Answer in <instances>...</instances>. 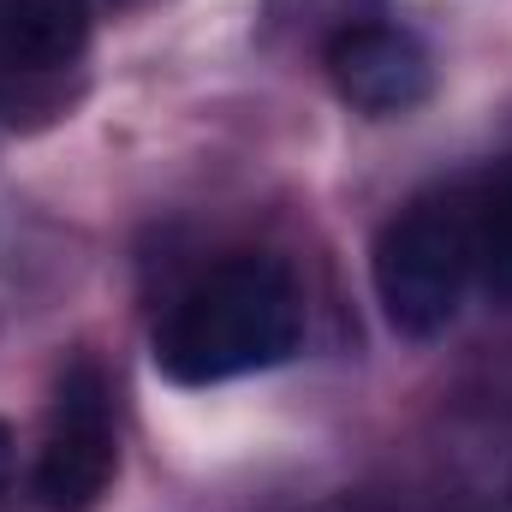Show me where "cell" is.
<instances>
[{
    "label": "cell",
    "instance_id": "obj_1",
    "mask_svg": "<svg viewBox=\"0 0 512 512\" xmlns=\"http://www.w3.org/2000/svg\"><path fill=\"white\" fill-rule=\"evenodd\" d=\"M304 346V292L274 256H227L191 280L155 328V364L179 387L239 382Z\"/></svg>",
    "mask_w": 512,
    "mask_h": 512
},
{
    "label": "cell",
    "instance_id": "obj_2",
    "mask_svg": "<svg viewBox=\"0 0 512 512\" xmlns=\"http://www.w3.org/2000/svg\"><path fill=\"white\" fill-rule=\"evenodd\" d=\"M370 280L387 328L399 340H435L453 328L465 292L477 286L471 185H441L411 197L370 251Z\"/></svg>",
    "mask_w": 512,
    "mask_h": 512
},
{
    "label": "cell",
    "instance_id": "obj_3",
    "mask_svg": "<svg viewBox=\"0 0 512 512\" xmlns=\"http://www.w3.org/2000/svg\"><path fill=\"white\" fill-rule=\"evenodd\" d=\"M120 471V435H114V387L96 358H72L54 382L48 435L36 453V507L42 512H90L102 507L108 483Z\"/></svg>",
    "mask_w": 512,
    "mask_h": 512
},
{
    "label": "cell",
    "instance_id": "obj_4",
    "mask_svg": "<svg viewBox=\"0 0 512 512\" xmlns=\"http://www.w3.org/2000/svg\"><path fill=\"white\" fill-rule=\"evenodd\" d=\"M328 78L358 114L393 120V114H411L417 102H429L435 60L405 24H346L328 42Z\"/></svg>",
    "mask_w": 512,
    "mask_h": 512
},
{
    "label": "cell",
    "instance_id": "obj_5",
    "mask_svg": "<svg viewBox=\"0 0 512 512\" xmlns=\"http://www.w3.org/2000/svg\"><path fill=\"white\" fill-rule=\"evenodd\" d=\"M90 0H0V66L66 72L90 48Z\"/></svg>",
    "mask_w": 512,
    "mask_h": 512
},
{
    "label": "cell",
    "instance_id": "obj_6",
    "mask_svg": "<svg viewBox=\"0 0 512 512\" xmlns=\"http://www.w3.org/2000/svg\"><path fill=\"white\" fill-rule=\"evenodd\" d=\"M471 227H477V286L495 304H512V155L483 185H471Z\"/></svg>",
    "mask_w": 512,
    "mask_h": 512
},
{
    "label": "cell",
    "instance_id": "obj_7",
    "mask_svg": "<svg viewBox=\"0 0 512 512\" xmlns=\"http://www.w3.org/2000/svg\"><path fill=\"white\" fill-rule=\"evenodd\" d=\"M12 465H18V441H12V429L0 423V495H6V483H12Z\"/></svg>",
    "mask_w": 512,
    "mask_h": 512
}]
</instances>
